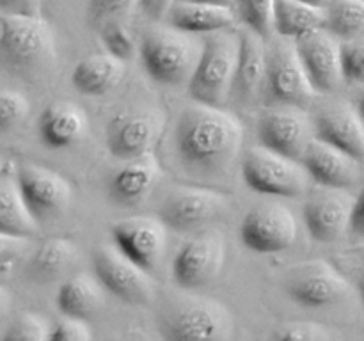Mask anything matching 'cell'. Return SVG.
I'll return each instance as SVG.
<instances>
[{"instance_id": "52a82bcc", "label": "cell", "mask_w": 364, "mask_h": 341, "mask_svg": "<svg viewBox=\"0 0 364 341\" xmlns=\"http://www.w3.org/2000/svg\"><path fill=\"white\" fill-rule=\"evenodd\" d=\"M274 41L269 46V67H267L265 98L274 105L306 107L318 92L313 87L308 73L301 63L295 41Z\"/></svg>"}, {"instance_id": "c3c4849f", "label": "cell", "mask_w": 364, "mask_h": 341, "mask_svg": "<svg viewBox=\"0 0 364 341\" xmlns=\"http://www.w3.org/2000/svg\"><path fill=\"white\" fill-rule=\"evenodd\" d=\"M2 170H4V163L2 160H0V178H2Z\"/></svg>"}, {"instance_id": "ba28073f", "label": "cell", "mask_w": 364, "mask_h": 341, "mask_svg": "<svg viewBox=\"0 0 364 341\" xmlns=\"http://www.w3.org/2000/svg\"><path fill=\"white\" fill-rule=\"evenodd\" d=\"M288 297L306 308H329L350 295V283L323 259L294 266L284 279Z\"/></svg>"}, {"instance_id": "44dd1931", "label": "cell", "mask_w": 364, "mask_h": 341, "mask_svg": "<svg viewBox=\"0 0 364 341\" xmlns=\"http://www.w3.org/2000/svg\"><path fill=\"white\" fill-rule=\"evenodd\" d=\"M240 53H238L237 75L231 94L238 102L249 103L265 89L267 67H269V46L263 36L244 27L240 32Z\"/></svg>"}, {"instance_id": "d4e9b609", "label": "cell", "mask_w": 364, "mask_h": 341, "mask_svg": "<svg viewBox=\"0 0 364 341\" xmlns=\"http://www.w3.org/2000/svg\"><path fill=\"white\" fill-rule=\"evenodd\" d=\"M124 75V60L110 53H92L82 59L71 73V84L80 94L103 96L112 91Z\"/></svg>"}, {"instance_id": "7402d4cb", "label": "cell", "mask_w": 364, "mask_h": 341, "mask_svg": "<svg viewBox=\"0 0 364 341\" xmlns=\"http://www.w3.org/2000/svg\"><path fill=\"white\" fill-rule=\"evenodd\" d=\"M166 21L169 27L187 34H212L228 31L237 25L238 16L235 7L219 4L201 2H174L167 13Z\"/></svg>"}, {"instance_id": "e575fe53", "label": "cell", "mask_w": 364, "mask_h": 341, "mask_svg": "<svg viewBox=\"0 0 364 341\" xmlns=\"http://www.w3.org/2000/svg\"><path fill=\"white\" fill-rule=\"evenodd\" d=\"M27 98L20 92L0 91V131H9L16 128L28 116Z\"/></svg>"}, {"instance_id": "b9f144b4", "label": "cell", "mask_w": 364, "mask_h": 341, "mask_svg": "<svg viewBox=\"0 0 364 341\" xmlns=\"http://www.w3.org/2000/svg\"><path fill=\"white\" fill-rule=\"evenodd\" d=\"M350 229L354 231V233H358L359 237H364V188L361 190V194L355 197Z\"/></svg>"}, {"instance_id": "2e32d148", "label": "cell", "mask_w": 364, "mask_h": 341, "mask_svg": "<svg viewBox=\"0 0 364 341\" xmlns=\"http://www.w3.org/2000/svg\"><path fill=\"white\" fill-rule=\"evenodd\" d=\"M16 181L28 210L38 222L60 215L73 197L70 181L48 167L32 163L21 166Z\"/></svg>"}, {"instance_id": "ab89813d", "label": "cell", "mask_w": 364, "mask_h": 341, "mask_svg": "<svg viewBox=\"0 0 364 341\" xmlns=\"http://www.w3.org/2000/svg\"><path fill=\"white\" fill-rule=\"evenodd\" d=\"M174 2H176V0H137L141 11L146 14V18H149L151 21L166 20L167 13H169L171 7L174 6Z\"/></svg>"}, {"instance_id": "681fc988", "label": "cell", "mask_w": 364, "mask_h": 341, "mask_svg": "<svg viewBox=\"0 0 364 341\" xmlns=\"http://www.w3.org/2000/svg\"><path fill=\"white\" fill-rule=\"evenodd\" d=\"M0 45H2V31H0Z\"/></svg>"}, {"instance_id": "7bdbcfd3", "label": "cell", "mask_w": 364, "mask_h": 341, "mask_svg": "<svg viewBox=\"0 0 364 341\" xmlns=\"http://www.w3.org/2000/svg\"><path fill=\"white\" fill-rule=\"evenodd\" d=\"M11 302H13L11 301V293L2 286V284H0V320L9 313Z\"/></svg>"}, {"instance_id": "f1b7e54d", "label": "cell", "mask_w": 364, "mask_h": 341, "mask_svg": "<svg viewBox=\"0 0 364 341\" xmlns=\"http://www.w3.org/2000/svg\"><path fill=\"white\" fill-rule=\"evenodd\" d=\"M326 28L340 41L364 34V0H329Z\"/></svg>"}, {"instance_id": "9a60e30c", "label": "cell", "mask_w": 364, "mask_h": 341, "mask_svg": "<svg viewBox=\"0 0 364 341\" xmlns=\"http://www.w3.org/2000/svg\"><path fill=\"white\" fill-rule=\"evenodd\" d=\"M301 63L318 92H333L345 82L341 64V41L327 28L295 39Z\"/></svg>"}, {"instance_id": "ee69618b", "label": "cell", "mask_w": 364, "mask_h": 341, "mask_svg": "<svg viewBox=\"0 0 364 341\" xmlns=\"http://www.w3.org/2000/svg\"><path fill=\"white\" fill-rule=\"evenodd\" d=\"M178 2H201V4H219V6L235 7V0H178Z\"/></svg>"}, {"instance_id": "3957f363", "label": "cell", "mask_w": 364, "mask_h": 341, "mask_svg": "<svg viewBox=\"0 0 364 341\" xmlns=\"http://www.w3.org/2000/svg\"><path fill=\"white\" fill-rule=\"evenodd\" d=\"M240 36L228 31L212 32L203 39L201 55L188 80V92L196 103L223 107L231 96L237 75Z\"/></svg>"}, {"instance_id": "60d3db41", "label": "cell", "mask_w": 364, "mask_h": 341, "mask_svg": "<svg viewBox=\"0 0 364 341\" xmlns=\"http://www.w3.org/2000/svg\"><path fill=\"white\" fill-rule=\"evenodd\" d=\"M41 0H0L4 14H38Z\"/></svg>"}, {"instance_id": "6da1fadb", "label": "cell", "mask_w": 364, "mask_h": 341, "mask_svg": "<svg viewBox=\"0 0 364 341\" xmlns=\"http://www.w3.org/2000/svg\"><path fill=\"white\" fill-rule=\"evenodd\" d=\"M174 142L180 158L201 173H219L233 163L244 142V126L223 107L196 103L178 119Z\"/></svg>"}, {"instance_id": "74e56055", "label": "cell", "mask_w": 364, "mask_h": 341, "mask_svg": "<svg viewBox=\"0 0 364 341\" xmlns=\"http://www.w3.org/2000/svg\"><path fill=\"white\" fill-rule=\"evenodd\" d=\"M92 332L87 325V320L64 316L60 322L52 325L50 341H91Z\"/></svg>"}, {"instance_id": "d6986e66", "label": "cell", "mask_w": 364, "mask_h": 341, "mask_svg": "<svg viewBox=\"0 0 364 341\" xmlns=\"http://www.w3.org/2000/svg\"><path fill=\"white\" fill-rule=\"evenodd\" d=\"M315 137L336 146L355 158L364 162V121L358 109L347 103L327 105L316 114Z\"/></svg>"}, {"instance_id": "5bb4252c", "label": "cell", "mask_w": 364, "mask_h": 341, "mask_svg": "<svg viewBox=\"0 0 364 341\" xmlns=\"http://www.w3.org/2000/svg\"><path fill=\"white\" fill-rule=\"evenodd\" d=\"M355 197L347 188L322 187L304 205L308 233L322 244H333L343 237L352 224Z\"/></svg>"}, {"instance_id": "5b68a950", "label": "cell", "mask_w": 364, "mask_h": 341, "mask_svg": "<svg viewBox=\"0 0 364 341\" xmlns=\"http://www.w3.org/2000/svg\"><path fill=\"white\" fill-rule=\"evenodd\" d=\"M187 32L153 27L142 36L141 60L146 73L162 85H181L191 80L201 50Z\"/></svg>"}, {"instance_id": "d6a6232c", "label": "cell", "mask_w": 364, "mask_h": 341, "mask_svg": "<svg viewBox=\"0 0 364 341\" xmlns=\"http://www.w3.org/2000/svg\"><path fill=\"white\" fill-rule=\"evenodd\" d=\"M52 325L36 313H23L9 325L4 340L7 341H46L50 340Z\"/></svg>"}, {"instance_id": "603a6c76", "label": "cell", "mask_w": 364, "mask_h": 341, "mask_svg": "<svg viewBox=\"0 0 364 341\" xmlns=\"http://www.w3.org/2000/svg\"><path fill=\"white\" fill-rule=\"evenodd\" d=\"M160 169L156 158L151 155L128 160L109 181V195L114 202L121 206L139 205L159 183Z\"/></svg>"}, {"instance_id": "277c9868", "label": "cell", "mask_w": 364, "mask_h": 341, "mask_svg": "<svg viewBox=\"0 0 364 341\" xmlns=\"http://www.w3.org/2000/svg\"><path fill=\"white\" fill-rule=\"evenodd\" d=\"M160 332L171 341H223L233 332V318L213 298L183 297L162 311Z\"/></svg>"}, {"instance_id": "7dc6e473", "label": "cell", "mask_w": 364, "mask_h": 341, "mask_svg": "<svg viewBox=\"0 0 364 341\" xmlns=\"http://www.w3.org/2000/svg\"><path fill=\"white\" fill-rule=\"evenodd\" d=\"M359 293H361V298L364 302V279L361 281V283H359Z\"/></svg>"}, {"instance_id": "f35d334b", "label": "cell", "mask_w": 364, "mask_h": 341, "mask_svg": "<svg viewBox=\"0 0 364 341\" xmlns=\"http://www.w3.org/2000/svg\"><path fill=\"white\" fill-rule=\"evenodd\" d=\"M27 240L28 238L0 233V265H6V263L13 261L16 256H20L27 247Z\"/></svg>"}, {"instance_id": "ac0fdd59", "label": "cell", "mask_w": 364, "mask_h": 341, "mask_svg": "<svg viewBox=\"0 0 364 341\" xmlns=\"http://www.w3.org/2000/svg\"><path fill=\"white\" fill-rule=\"evenodd\" d=\"M114 245L142 269L151 270L166 251L167 226L151 217H128L112 226Z\"/></svg>"}, {"instance_id": "f546056e", "label": "cell", "mask_w": 364, "mask_h": 341, "mask_svg": "<svg viewBox=\"0 0 364 341\" xmlns=\"http://www.w3.org/2000/svg\"><path fill=\"white\" fill-rule=\"evenodd\" d=\"M78 251L68 238H50L43 242L32 258V269L45 279H53L66 272L77 261Z\"/></svg>"}, {"instance_id": "1f68e13d", "label": "cell", "mask_w": 364, "mask_h": 341, "mask_svg": "<svg viewBox=\"0 0 364 341\" xmlns=\"http://www.w3.org/2000/svg\"><path fill=\"white\" fill-rule=\"evenodd\" d=\"M100 28H102V41L107 53L121 60H128L135 55L137 43H135L130 31L119 20L107 21Z\"/></svg>"}, {"instance_id": "e0dca14e", "label": "cell", "mask_w": 364, "mask_h": 341, "mask_svg": "<svg viewBox=\"0 0 364 341\" xmlns=\"http://www.w3.org/2000/svg\"><path fill=\"white\" fill-rule=\"evenodd\" d=\"M226 206V195L208 188H176L160 206L159 219L173 231H192L215 219Z\"/></svg>"}, {"instance_id": "484cf974", "label": "cell", "mask_w": 364, "mask_h": 341, "mask_svg": "<svg viewBox=\"0 0 364 341\" xmlns=\"http://www.w3.org/2000/svg\"><path fill=\"white\" fill-rule=\"evenodd\" d=\"M105 304L103 286L89 276H75L57 291V308L64 316L89 320L102 311Z\"/></svg>"}, {"instance_id": "30bf717a", "label": "cell", "mask_w": 364, "mask_h": 341, "mask_svg": "<svg viewBox=\"0 0 364 341\" xmlns=\"http://www.w3.org/2000/svg\"><path fill=\"white\" fill-rule=\"evenodd\" d=\"M96 279L119 301L128 304H146L153 295V281L148 270L128 258L114 245H102L92 256Z\"/></svg>"}, {"instance_id": "7a4b0ae2", "label": "cell", "mask_w": 364, "mask_h": 341, "mask_svg": "<svg viewBox=\"0 0 364 341\" xmlns=\"http://www.w3.org/2000/svg\"><path fill=\"white\" fill-rule=\"evenodd\" d=\"M0 63L21 77H36L55 59L52 27L39 14H2Z\"/></svg>"}, {"instance_id": "83f0119b", "label": "cell", "mask_w": 364, "mask_h": 341, "mask_svg": "<svg viewBox=\"0 0 364 341\" xmlns=\"http://www.w3.org/2000/svg\"><path fill=\"white\" fill-rule=\"evenodd\" d=\"M38 231V220L28 210L18 181L0 178V233L31 238Z\"/></svg>"}, {"instance_id": "8992f818", "label": "cell", "mask_w": 364, "mask_h": 341, "mask_svg": "<svg viewBox=\"0 0 364 341\" xmlns=\"http://www.w3.org/2000/svg\"><path fill=\"white\" fill-rule=\"evenodd\" d=\"M242 176L251 190L276 197H297L308 188L309 173L299 160L265 146L251 148L242 160Z\"/></svg>"}, {"instance_id": "836d02e7", "label": "cell", "mask_w": 364, "mask_h": 341, "mask_svg": "<svg viewBox=\"0 0 364 341\" xmlns=\"http://www.w3.org/2000/svg\"><path fill=\"white\" fill-rule=\"evenodd\" d=\"M343 78L348 84L364 82V34L348 41H341Z\"/></svg>"}, {"instance_id": "ffe728a7", "label": "cell", "mask_w": 364, "mask_h": 341, "mask_svg": "<svg viewBox=\"0 0 364 341\" xmlns=\"http://www.w3.org/2000/svg\"><path fill=\"white\" fill-rule=\"evenodd\" d=\"M302 163L311 180L322 187L348 188L358 183L361 174V162L318 137L309 142Z\"/></svg>"}, {"instance_id": "7c38bea8", "label": "cell", "mask_w": 364, "mask_h": 341, "mask_svg": "<svg viewBox=\"0 0 364 341\" xmlns=\"http://www.w3.org/2000/svg\"><path fill=\"white\" fill-rule=\"evenodd\" d=\"M258 137L265 148L302 160L309 142L315 139V124L301 107L277 105L259 117Z\"/></svg>"}, {"instance_id": "4dcf8cb0", "label": "cell", "mask_w": 364, "mask_h": 341, "mask_svg": "<svg viewBox=\"0 0 364 341\" xmlns=\"http://www.w3.org/2000/svg\"><path fill=\"white\" fill-rule=\"evenodd\" d=\"M277 0H235V11L244 27L269 38L274 32Z\"/></svg>"}, {"instance_id": "8fae6325", "label": "cell", "mask_w": 364, "mask_h": 341, "mask_svg": "<svg viewBox=\"0 0 364 341\" xmlns=\"http://www.w3.org/2000/svg\"><path fill=\"white\" fill-rule=\"evenodd\" d=\"M226 259V245L217 231H203L178 249L173 277L183 290H199L219 276Z\"/></svg>"}, {"instance_id": "8d00e7d4", "label": "cell", "mask_w": 364, "mask_h": 341, "mask_svg": "<svg viewBox=\"0 0 364 341\" xmlns=\"http://www.w3.org/2000/svg\"><path fill=\"white\" fill-rule=\"evenodd\" d=\"M137 0H89V20L96 27L127 14Z\"/></svg>"}, {"instance_id": "f6af8a7d", "label": "cell", "mask_w": 364, "mask_h": 341, "mask_svg": "<svg viewBox=\"0 0 364 341\" xmlns=\"http://www.w3.org/2000/svg\"><path fill=\"white\" fill-rule=\"evenodd\" d=\"M355 109H358V112L361 114V117H363V121H364V89H363L361 94L358 96V103H355Z\"/></svg>"}, {"instance_id": "9c48e42d", "label": "cell", "mask_w": 364, "mask_h": 341, "mask_svg": "<svg viewBox=\"0 0 364 341\" xmlns=\"http://www.w3.org/2000/svg\"><path fill=\"white\" fill-rule=\"evenodd\" d=\"M242 244L258 254L290 249L297 240V220L287 206L263 202L249 210L240 224Z\"/></svg>"}, {"instance_id": "cb8c5ba5", "label": "cell", "mask_w": 364, "mask_h": 341, "mask_svg": "<svg viewBox=\"0 0 364 341\" xmlns=\"http://www.w3.org/2000/svg\"><path fill=\"white\" fill-rule=\"evenodd\" d=\"M39 137L52 149H64L77 144L87 131V116L77 105L57 102L46 107L39 116Z\"/></svg>"}, {"instance_id": "4316f807", "label": "cell", "mask_w": 364, "mask_h": 341, "mask_svg": "<svg viewBox=\"0 0 364 341\" xmlns=\"http://www.w3.org/2000/svg\"><path fill=\"white\" fill-rule=\"evenodd\" d=\"M326 28V7L304 0H277L274 32L287 39H299Z\"/></svg>"}, {"instance_id": "d590c367", "label": "cell", "mask_w": 364, "mask_h": 341, "mask_svg": "<svg viewBox=\"0 0 364 341\" xmlns=\"http://www.w3.org/2000/svg\"><path fill=\"white\" fill-rule=\"evenodd\" d=\"M272 337L288 341H327L333 340L334 334L326 325L315 322H290L281 325Z\"/></svg>"}, {"instance_id": "4fadbf2b", "label": "cell", "mask_w": 364, "mask_h": 341, "mask_svg": "<svg viewBox=\"0 0 364 341\" xmlns=\"http://www.w3.org/2000/svg\"><path fill=\"white\" fill-rule=\"evenodd\" d=\"M164 119L151 110L119 112L107 124V148L116 158L134 160L151 153L162 134Z\"/></svg>"}, {"instance_id": "bcb514c9", "label": "cell", "mask_w": 364, "mask_h": 341, "mask_svg": "<svg viewBox=\"0 0 364 341\" xmlns=\"http://www.w3.org/2000/svg\"><path fill=\"white\" fill-rule=\"evenodd\" d=\"M304 2H309V4H315V6L326 7L327 4H329V0H304Z\"/></svg>"}]
</instances>
